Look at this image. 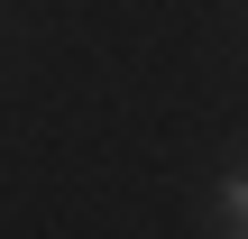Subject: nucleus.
<instances>
[{"mask_svg":"<svg viewBox=\"0 0 248 239\" xmlns=\"http://www.w3.org/2000/svg\"><path fill=\"white\" fill-rule=\"evenodd\" d=\"M221 221L248 239V166H230V175H221Z\"/></svg>","mask_w":248,"mask_h":239,"instance_id":"nucleus-1","label":"nucleus"}]
</instances>
